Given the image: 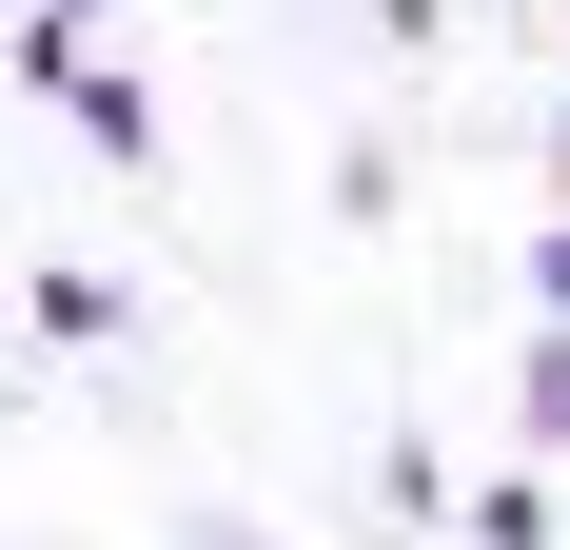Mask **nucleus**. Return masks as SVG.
I'll return each mask as SVG.
<instances>
[{
    "label": "nucleus",
    "mask_w": 570,
    "mask_h": 550,
    "mask_svg": "<svg viewBox=\"0 0 570 550\" xmlns=\"http://www.w3.org/2000/svg\"><path fill=\"white\" fill-rule=\"evenodd\" d=\"M79 20H99V0H40V20H20V59H59V40H79Z\"/></svg>",
    "instance_id": "39448f33"
},
{
    "label": "nucleus",
    "mask_w": 570,
    "mask_h": 550,
    "mask_svg": "<svg viewBox=\"0 0 570 550\" xmlns=\"http://www.w3.org/2000/svg\"><path fill=\"white\" fill-rule=\"evenodd\" d=\"M472 550H551V472H512V492H472Z\"/></svg>",
    "instance_id": "7ed1b4c3"
},
{
    "label": "nucleus",
    "mask_w": 570,
    "mask_h": 550,
    "mask_svg": "<svg viewBox=\"0 0 570 550\" xmlns=\"http://www.w3.org/2000/svg\"><path fill=\"white\" fill-rule=\"evenodd\" d=\"M531 334H570V217L531 236Z\"/></svg>",
    "instance_id": "20e7f679"
},
{
    "label": "nucleus",
    "mask_w": 570,
    "mask_h": 550,
    "mask_svg": "<svg viewBox=\"0 0 570 550\" xmlns=\"http://www.w3.org/2000/svg\"><path fill=\"white\" fill-rule=\"evenodd\" d=\"M20 79H40V99H59V118H79V138H99V158H118V177L158 158V99H138V59H99V40H59V59H20Z\"/></svg>",
    "instance_id": "f257e3e1"
},
{
    "label": "nucleus",
    "mask_w": 570,
    "mask_h": 550,
    "mask_svg": "<svg viewBox=\"0 0 570 550\" xmlns=\"http://www.w3.org/2000/svg\"><path fill=\"white\" fill-rule=\"evenodd\" d=\"M512 433H531V472L570 452V334H531V354H512Z\"/></svg>",
    "instance_id": "f03ea898"
}]
</instances>
